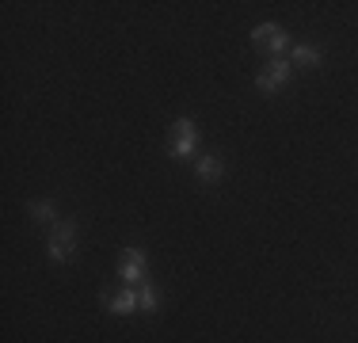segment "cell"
I'll return each instance as SVG.
<instances>
[{
  "label": "cell",
  "mask_w": 358,
  "mask_h": 343,
  "mask_svg": "<svg viewBox=\"0 0 358 343\" xmlns=\"http://www.w3.org/2000/svg\"><path fill=\"white\" fill-rule=\"evenodd\" d=\"M289 73H294V65L282 62V57H275V62H267V65H263V73L255 76V88H259V92H282L286 80H289Z\"/></svg>",
  "instance_id": "cell-4"
},
{
  "label": "cell",
  "mask_w": 358,
  "mask_h": 343,
  "mask_svg": "<svg viewBox=\"0 0 358 343\" xmlns=\"http://www.w3.org/2000/svg\"><path fill=\"white\" fill-rule=\"evenodd\" d=\"M194 149H199V126H194V118H176L172 130H168V153L176 160H187Z\"/></svg>",
  "instance_id": "cell-2"
},
{
  "label": "cell",
  "mask_w": 358,
  "mask_h": 343,
  "mask_svg": "<svg viewBox=\"0 0 358 343\" xmlns=\"http://www.w3.org/2000/svg\"><path fill=\"white\" fill-rule=\"evenodd\" d=\"M31 218L50 225V221H57V206L54 202H31Z\"/></svg>",
  "instance_id": "cell-10"
},
{
  "label": "cell",
  "mask_w": 358,
  "mask_h": 343,
  "mask_svg": "<svg viewBox=\"0 0 358 343\" xmlns=\"http://www.w3.org/2000/svg\"><path fill=\"white\" fill-rule=\"evenodd\" d=\"M73 252H76V225H73V221H54L50 240H46L50 263H69Z\"/></svg>",
  "instance_id": "cell-1"
},
{
  "label": "cell",
  "mask_w": 358,
  "mask_h": 343,
  "mask_svg": "<svg viewBox=\"0 0 358 343\" xmlns=\"http://www.w3.org/2000/svg\"><path fill=\"white\" fill-rule=\"evenodd\" d=\"M289 65H297V69H317L320 65V50L317 46H289Z\"/></svg>",
  "instance_id": "cell-7"
},
{
  "label": "cell",
  "mask_w": 358,
  "mask_h": 343,
  "mask_svg": "<svg viewBox=\"0 0 358 343\" xmlns=\"http://www.w3.org/2000/svg\"><path fill=\"white\" fill-rule=\"evenodd\" d=\"M145 271H149V255H145L141 248H126L122 263H118V279H122L126 286H141V282H149Z\"/></svg>",
  "instance_id": "cell-3"
},
{
  "label": "cell",
  "mask_w": 358,
  "mask_h": 343,
  "mask_svg": "<svg viewBox=\"0 0 358 343\" xmlns=\"http://www.w3.org/2000/svg\"><path fill=\"white\" fill-rule=\"evenodd\" d=\"M194 172H199V179H206V183H217L225 168H221V160L214 157V153H206V157L194 160Z\"/></svg>",
  "instance_id": "cell-8"
},
{
  "label": "cell",
  "mask_w": 358,
  "mask_h": 343,
  "mask_svg": "<svg viewBox=\"0 0 358 343\" xmlns=\"http://www.w3.org/2000/svg\"><path fill=\"white\" fill-rule=\"evenodd\" d=\"M252 42H255L259 50H275V54L289 50V34L278 27V23H259V27L252 31Z\"/></svg>",
  "instance_id": "cell-5"
},
{
  "label": "cell",
  "mask_w": 358,
  "mask_h": 343,
  "mask_svg": "<svg viewBox=\"0 0 358 343\" xmlns=\"http://www.w3.org/2000/svg\"><path fill=\"white\" fill-rule=\"evenodd\" d=\"M138 305H141V313H157V309H160V294H157V286H152V282L138 286Z\"/></svg>",
  "instance_id": "cell-9"
},
{
  "label": "cell",
  "mask_w": 358,
  "mask_h": 343,
  "mask_svg": "<svg viewBox=\"0 0 358 343\" xmlns=\"http://www.w3.org/2000/svg\"><path fill=\"white\" fill-rule=\"evenodd\" d=\"M103 305L110 309V313H118V316H126V313H138V286H126V290H118V294H103Z\"/></svg>",
  "instance_id": "cell-6"
}]
</instances>
